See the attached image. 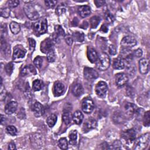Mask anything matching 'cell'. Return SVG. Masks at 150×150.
Instances as JSON below:
<instances>
[{"instance_id":"1","label":"cell","mask_w":150,"mask_h":150,"mask_svg":"<svg viewBox=\"0 0 150 150\" xmlns=\"http://www.w3.org/2000/svg\"><path fill=\"white\" fill-rule=\"evenodd\" d=\"M42 8L39 6L28 4L24 6V11L27 17L31 20H36L40 17Z\"/></svg>"},{"instance_id":"2","label":"cell","mask_w":150,"mask_h":150,"mask_svg":"<svg viewBox=\"0 0 150 150\" xmlns=\"http://www.w3.org/2000/svg\"><path fill=\"white\" fill-rule=\"evenodd\" d=\"M110 65V59L109 55L106 54H102L100 56L97 61H96V66L97 68L102 71H104L107 70Z\"/></svg>"},{"instance_id":"3","label":"cell","mask_w":150,"mask_h":150,"mask_svg":"<svg viewBox=\"0 0 150 150\" xmlns=\"http://www.w3.org/2000/svg\"><path fill=\"white\" fill-rule=\"evenodd\" d=\"M150 140L149 133H145L140 136L135 141L134 145V149L136 150H142L146 148L148 146Z\"/></svg>"},{"instance_id":"4","label":"cell","mask_w":150,"mask_h":150,"mask_svg":"<svg viewBox=\"0 0 150 150\" xmlns=\"http://www.w3.org/2000/svg\"><path fill=\"white\" fill-rule=\"evenodd\" d=\"M47 20L43 18L39 19L33 24V26L34 32L37 35H40L45 33L47 31Z\"/></svg>"},{"instance_id":"5","label":"cell","mask_w":150,"mask_h":150,"mask_svg":"<svg viewBox=\"0 0 150 150\" xmlns=\"http://www.w3.org/2000/svg\"><path fill=\"white\" fill-rule=\"evenodd\" d=\"M136 134L137 133L135 130L133 128H131L124 131L122 133L121 137L124 140V141H125L126 144L130 145L132 144L135 140Z\"/></svg>"},{"instance_id":"6","label":"cell","mask_w":150,"mask_h":150,"mask_svg":"<svg viewBox=\"0 0 150 150\" xmlns=\"http://www.w3.org/2000/svg\"><path fill=\"white\" fill-rule=\"evenodd\" d=\"M27 51L22 46H18L14 49L13 54V60L15 62H21L25 57Z\"/></svg>"},{"instance_id":"7","label":"cell","mask_w":150,"mask_h":150,"mask_svg":"<svg viewBox=\"0 0 150 150\" xmlns=\"http://www.w3.org/2000/svg\"><path fill=\"white\" fill-rule=\"evenodd\" d=\"M95 90L97 96L100 97H104L108 90V86L107 83L103 81L99 82L96 84Z\"/></svg>"},{"instance_id":"8","label":"cell","mask_w":150,"mask_h":150,"mask_svg":"<svg viewBox=\"0 0 150 150\" xmlns=\"http://www.w3.org/2000/svg\"><path fill=\"white\" fill-rule=\"evenodd\" d=\"M94 107V102L90 98H85L82 102V108L83 111L86 114L91 113Z\"/></svg>"},{"instance_id":"9","label":"cell","mask_w":150,"mask_h":150,"mask_svg":"<svg viewBox=\"0 0 150 150\" xmlns=\"http://www.w3.org/2000/svg\"><path fill=\"white\" fill-rule=\"evenodd\" d=\"M137 44L136 39L131 36H127L124 37L121 42V45L124 48L129 49L135 46Z\"/></svg>"},{"instance_id":"10","label":"cell","mask_w":150,"mask_h":150,"mask_svg":"<svg viewBox=\"0 0 150 150\" xmlns=\"http://www.w3.org/2000/svg\"><path fill=\"white\" fill-rule=\"evenodd\" d=\"M84 77L88 80H91L97 79L98 77V73L94 69L86 67L84 69Z\"/></svg>"},{"instance_id":"11","label":"cell","mask_w":150,"mask_h":150,"mask_svg":"<svg viewBox=\"0 0 150 150\" xmlns=\"http://www.w3.org/2000/svg\"><path fill=\"white\" fill-rule=\"evenodd\" d=\"M52 49H54L53 43L51 39L47 38L42 42L40 44V50L42 52L47 54V53L51 51Z\"/></svg>"},{"instance_id":"12","label":"cell","mask_w":150,"mask_h":150,"mask_svg":"<svg viewBox=\"0 0 150 150\" xmlns=\"http://www.w3.org/2000/svg\"><path fill=\"white\" fill-rule=\"evenodd\" d=\"M115 80L116 85L119 87H121L127 83L128 81V77L125 73H120L116 75Z\"/></svg>"},{"instance_id":"13","label":"cell","mask_w":150,"mask_h":150,"mask_svg":"<svg viewBox=\"0 0 150 150\" xmlns=\"http://www.w3.org/2000/svg\"><path fill=\"white\" fill-rule=\"evenodd\" d=\"M32 109L35 116L36 117L42 116L45 113L43 106L38 102H35V103L33 104Z\"/></svg>"},{"instance_id":"14","label":"cell","mask_w":150,"mask_h":150,"mask_svg":"<svg viewBox=\"0 0 150 150\" xmlns=\"http://www.w3.org/2000/svg\"><path fill=\"white\" fill-rule=\"evenodd\" d=\"M149 60L146 58H142L139 61V70L141 74L145 75L149 70Z\"/></svg>"},{"instance_id":"15","label":"cell","mask_w":150,"mask_h":150,"mask_svg":"<svg viewBox=\"0 0 150 150\" xmlns=\"http://www.w3.org/2000/svg\"><path fill=\"white\" fill-rule=\"evenodd\" d=\"M97 127V121L93 118L88 119L83 125L84 131L87 132Z\"/></svg>"},{"instance_id":"16","label":"cell","mask_w":150,"mask_h":150,"mask_svg":"<svg viewBox=\"0 0 150 150\" xmlns=\"http://www.w3.org/2000/svg\"><path fill=\"white\" fill-rule=\"evenodd\" d=\"M36 74V70L35 67L32 65H29L24 67L21 72V75L22 76H26L28 75H35Z\"/></svg>"},{"instance_id":"17","label":"cell","mask_w":150,"mask_h":150,"mask_svg":"<svg viewBox=\"0 0 150 150\" xmlns=\"http://www.w3.org/2000/svg\"><path fill=\"white\" fill-rule=\"evenodd\" d=\"M18 103L15 101H11L8 103L5 107V112L7 114H12L15 113L17 109Z\"/></svg>"},{"instance_id":"18","label":"cell","mask_w":150,"mask_h":150,"mask_svg":"<svg viewBox=\"0 0 150 150\" xmlns=\"http://www.w3.org/2000/svg\"><path fill=\"white\" fill-rule=\"evenodd\" d=\"M124 108L127 116L130 117H132L133 115L137 113L138 110V109L136 105L131 103H127L125 105Z\"/></svg>"},{"instance_id":"19","label":"cell","mask_w":150,"mask_h":150,"mask_svg":"<svg viewBox=\"0 0 150 150\" xmlns=\"http://www.w3.org/2000/svg\"><path fill=\"white\" fill-rule=\"evenodd\" d=\"M87 58L91 63H94L97 61L98 59V55L96 50L91 47H89L87 51Z\"/></svg>"},{"instance_id":"20","label":"cell","mask_w":150,"mask_h":150,"mask_svg":"<svg viewBox=\"0 0 150 150\" xmlns=\"http://www.w3.org/2000/svg\"><path fill=\"white\" fill-rule=\"evenodd\" d=\"M65 90V86L64 85L59 82H56L54 86V93L55 96H61Z\"/></svg>"},{"instance_id":"21","label":"cell","mask_w":150,"mask_h":150,"mask_svg":"<svg viewBox=\"0 0 150 150\" xmlns=\"http://www.w3.org/2000/svg\"><path fill=\"white\" fill-rule=\"evenodd\" d=\"M78 13L82 18H86L90 15V8L87 6H80L78 8Z\"/></svg>"},{"instance_id":"22","label":"cell","mask_w":150,"mask_h":150,"mask_svg":"<svg viewBox=\"0 0 150 150\" xmlns=\"http://www.w3.org/2000/svg\"><path fill=\"white\" fill-rule=\"evenodd\" d=\"M113 67L114 69L117 70L123 69L125 67V63L124 60L120 57L116 58L113 61Z\"/></svg>"},{"instance_id":"23","label":"cell","mask_w":150,"mask_h":150,"mask_svg":"<svg viewBox=\"0 0 150 150\" xmlns=\"http://www.w3.org/2000/svg\"><path fill=\"white\" fill-rule=\"evenodd\" d=\"M84 93V89L81 84H76L72 88V93L76 97L82 96Z\"/></svg>"},{"instance_id":"24","label":"cell","mask_w":150,"mask_h":150,"mask_svg":"<svg viewBox=\"0 0 150 150\" xmlns=\"http://www.w3.org/2000/svg\"><path fill=\"white\" fill-rule=\"evenodd\" d=\"M83 117H84L83 114L79 110L76 111L74 113V114H73V116H72V119H73V121L76 124H78V125H79L82 123V122L83 121Z\"/></svg>"},{"instance_id":"25","label":"cell","mask_w":150,"mask_h":150,"mask_svg":"<svg viewBox=\"0 0 150 150\" xmlns=\"http://www.w3.org/2000/svg\"><path fill=\"white\" fill-rule=\"evenodd\" d=\"M73 40L78 42H82L84 40V34L81 32H76L72 35Z\"/></svg>"},{"instance_id":"26","label":"cell","mask_w":150,"mask_h":150,"mask_svg":"<svg viewBox=\"0 0 150 150\" xmlns=\"http://www.w3.org/2000/svg\"><path fill=\"white\" fill-rule=\"evenodd\" d=\"M62 120L66 125L70 124L71 121V113L70 110H64L62 115Z\"/></svg>"},{"instance_id":"27","label":"cell","mask_w":150,"mask_h":150,"mask_svg":"<svg viewBox=\"0 0 150 150\" xmlns=\"http://www.w3.org/2000/svg\"><path fill=\"white\" fill-rule=\"evenodd\" d=\"M57 121V116L54 114L50 115L48 117L46 121L47 124L49 127H53L55 125Z\"/></svg>"},{"instance_id":"28","label":"cell","mask_w":150,"mask_h":150,"mask_svg":"<svg viewBox=\"0 0 150 150\" xmlns=\"http://www.w3.org/2000/svg\"><path fill=\"white\" fill-rule=\"evenodd\" d=\"M10 30L13 34H17L21 31V27L20 25L16 22H12L10 25Z\"/></svg>"},{"instance_id":"29","label":"cell","mask_w":150,"mask_h":150,"mask_svg":"<svg viewBox=\"0 0 150 150\" xmlns=\"http://www.w3.org/2000/svg\"><path fill=\"white\" fill-rule=\"evenodd\" d=\"M100 22V18L97 16H94L90 18V25L92 29H95L98 25Z\"/></svg>"},{"instance_id":"30","label":"cell","mask_w":150,"mask_h":150,"mask_svg":"<svg viewBox=\"0 0 150 150\" xmlns=\"http://www.w3.org/2000/svg\"><path fill=\"white\" fill-rule=\"evenodd\" d=\"M69 137L70 139V144L72 145H75L77 139V133L76 130H73L70 131L69 134Z\"/></svg>"},{"instance_id":"31","label":"cell","mask_w":150,"mask_h":150,"mask_svg":"<svg viewBox=\"0 0 150 150\" xmlns=\"http://www.w3.org/2000/svg\"><path fill=\"white\" fill-rule=\"evenodd\" d=\"M58 145L62 149H66L68 147V142L66 138H61L58 141Z\"/></svg>"},{"instance_id":"32","label":"cell","mask_w":150,"mask_h":150,"mask_svg":"<svg viewBox=\"0 0 150 150\" xmlns=\"http://www.w3.org/2000/svg\"><path fill=\"white\" fill-rule=\"evenodd\" d=\"M42 87V83L40 80L36 79L33 82L32 88L34 91H39Z\"/></svg>"},{"instance_id":"33","label":"cell","mask_w":150,"mask_h":150,"mask_svg":"<svg viewBox=\"0 0 150 150\" xmlns=\"http://www.w3.org/2000/svg\"><path fill=\"white\" fill-rule=\"evenodd\" d=\"M46 55V58L49 62H54L55 61L56 55L54 49H52L51 51H50L48 53H47Z\"/></svg>"},{"instance_id":"34","label":"cell","mask_w":150,"mask_h":150,"mask_svg":"<svg viewBox=\"0 0 150 150\" xmlns=\"http://www.w3.org/2000/svg\"><path fill=\"white\" fill-rule=\"evenodd\" d=\"M55 31L56 35L58 36H65L66 35L65 31L63 30L62 27L60 25H58L55 27Z\"/></svg>"},{"instance_id":"35","label":"cell","mask_w":150,"mask_h":150,"mask_svg":"<svg viewBox=\"0 0 150 150\" xmlns=\"http://www.w3.org/2000/svg\"><path fill=\"white\" fill-rule=\"evenodd\" d=\"M6 131L8 134H10L12 136H15L17 134V129L14 126H7L6 128Z\"/></svg>"},{"instance_id":"36","label":"cell","mask_w":150,"mask_h":150,"mask_svg":"<svg viewBox=\"0 0 150 150\" xmlns=\"http://www.w3.org/2000/svg\"><path fill=\"white\" fill-rule=\"evenodd\" d=\"M150 124V115L149 112L148 111L145 113L143 117V124L145 127H149Z\"/></svg>"},{"instance_id":"37","label":"cell","mask_w":150,"mask_h":150,"mask_svg":"<svg viewBox=\"0 0 150 150\" xmlns=\"http://www.w3.org/2000/svg\"><path fill=\"white\" fill-rule=\"evenodd\" d=\"M105 20L107 23L112 24L115 20V17L112 13H111L109 11H107L105 14Z\"/></svg>"},{"instance_id":"38","label":"cell","mask_w":150,"mask_h":150,"mask_svg":"<svg viewBox=\"0 0 150 150\" xmlns=\"http://www.w3.org/2000/svg\"><path fill=\"white\" fill-rule=\"evenodd\" d=\"M66 11V7L63 4H61L58 6L56 10V13L58 15H61Z\"/></svg>"},{"instance_id":"39","label":"cell","mask_w":150,"mask_h":150,"mask_svg":"<svg viewBox=\"0 0 150 150\" xmlns=\"http://www.w3.org/2000/svg\"><path fill=\"white\" fill-rule=\"evenodd\" d=\"M42 62H43V59L42 58L38 56L37 57H36L35 59H34V61H33V63H34V65L38 68V69H40L41 67H42Z\"/></svg>"},{"instance_id":"40","label":"cell","mask_w":150,"mask_h":150,"mask_svg":"<svg viewBox=\"0 0 150 150\" xmlns=\"http://www.w3.org/2000/svg\"><path fill=\"white\" fill-rule=\"evenodd\" d=\"M5 70H6V73L9 76H10L12 74V73L13 72V70H14V65H13V63H8L5 67Z\"/></svg>"},{"instance_id":"41","label":"cell","mask_w":150,"mask_h":150,"mask_svg":"<svg viewBox=\"0 0 150 150\" xmlns=\"http://www.w3.org/2000/svg\"><path fill=\"white\" fill-rule=\"evenodd\" d=\"M10 15V10L9 8H3L1 9V15L4 18H8Z\"/></svg>"},{"instance_id":"42","label":"cell","mask_w":150,"mask_h":150,"mask_svg":"<svg viewBox=\"0 0 150 150\" xmlns=\"http://www.w3.org/2000/svg\"><path fill=\"white\" fill-rule=\"evenodd\" d=\"M45 3L48 8H53L56 6V5L57 4V1H52V0H47V1H45Z\"/></svg>"},{"instance_id":"43","label":"cell","mask_w":150,"mask_h":150,"mask_svg":"<svg viewBox=\"0 0 150 150\" xmlns=\"http://www.w3.org/2000/svg\"><path fill=\"white\" fill-rule=\"evenodd\" d=\"M28 42H29V49L31 50V51H33L34 49L35 48V45H36V42L35 40L32 39V38H29L28 39Z\"/></svg>"},{"instance_id":"44","label":"cell","mask_w":150,"mask_h":150,"mask_svg":"<svg viewBox=\"0 0 150 150\" xmlns=\"http://www.w3.org/2000/svg\"><path fill=\"white\" fill-rule=\"evenodd\" d=\"M8 6L11 8H15L20 4V1L18 0H11L8 2Z\"/></svg>"},{"instance_id":"45","label":"cell","mask_w":150,"mask_h":150,"mask_svg":"<svg viewBox=\"0 0 150 150\" xmlns=\"http://www.w3.org/2000/svg\"><path fill=\"white\" fill-rule=\"evenodd\" d=\"M65 41H66V43L68 45H69V46L72 45V44L73 43V41L72 36H70V35H66L65 36Z\"/></svg>"},{"instance_id":"46","label":"cell","mask_w":150,"mask_h":150,"mask_svg":"<svg viewBox=\"0 0 150 150\" xmlns=\"http://www.w3.org/2000/svg\"><path fill=\"white\" fill-rule=\"evenodd\" d=\"M109 53L112 55H114L116 54V48L114 45H110L109 48Z\"/></svg>"},{"instance_id":"47","label":"cell","mask_w":150,"mask_h":150,"mask_svg":"<svg viewBox=\"0 0 150 150\" xmlns=\"http://www.w3.org/2000/svg\"><path fill=\"white\" fill-rule=\"evenodd\" d=\"M94 3L96 4L97 7H102L105 4V1H101V0H97V1H94Z\"/></svg>"},{"instance_id":"48","label":"cell","mask_w":150,"mask_h":150,"mask_svg":"<svg viewBox=\"0 0 150 150\" xmlns=\"http://www.w3.org/2000/svg\"><path fill=\"white\" fill-rule=\"evenodd\" d=\"M121 145V142L119 141H116L114 143H113V145L112 147L113 149H120L121 147L120 146Z\"/></svg>"},{"instance_id":"49","label":"cell","mask_w":150,"mask_h":150,"mask_svg":"<svg viewBox=\"0 0 150 150\" xmlns=\"http://www.w3.org/2000/svg\"><path fill=\"white\" fill-rule=\"evenodd\" d=\"M134 55L135 57H138V58L141 57L142 56V50H141V49H137L136 51H134Z\"/></svg>"},{"instance_id":"50","label":"cell","mask_w":150,"mask_h":150,"mask_svg":"<svg viewBox=\"0 0 150 150\" xmlns=\"http://www.w3.org/2000/svg\"><path fill=\"white\" fill-rule=\"evenodd\" d=\"M100 31L103 33H107L108 32V28L106 25H103L100 28Z\"/></svg>"},{"instance_id":"51","label":"cell","mask_w":150,"mask_h":150,"mask_svg":"<svg viewBox=\"0 0 150 150\" xmlns=\"http://www.w3.org/2000/svg\"><path fill=\"white\" fill-rule=\"evenodd\" d=\"M8 149H16V146H15V144L14 142H11L10 143L9 145H8Z\"/></svg>"},{"instance_id":"52","label":"cell","mask_w":150,"mask_h":150,"mask_svg":"<svg viewBox=\"0 0 150 150\" xmlns=\"http://www.w3.org/2000/svg\"><path fill=\"white\" fill-rule=\"evenodd\" d=\"M4 119H5L4 116L3 115H1V124L3 123V122H4Z\"/></svg>"}]
</instances>
